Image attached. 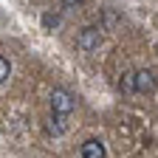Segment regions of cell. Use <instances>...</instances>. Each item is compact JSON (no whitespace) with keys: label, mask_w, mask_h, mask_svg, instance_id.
<instances>
[{"label":"cell","mask_w":158,"mask_h":158,"mask_svg":"<svg viewBox=\"0 0 158 158\" xmlns=\"http://www.w3.org/2000/svg\"><path fill=\"white\" fill-rule=\"evenodd\" d=\"M76 107V102H73V96L65 90V88H54V93H51V113L54 116H68L71 110Z\"/></svg>","instance_id":"6da1fadb"},{"label":"cell","mask_w":158,"mask_h":158,"mask_svg":"<svg viewBox=\"0 0 158 158\" xmlns=\"http://www.w3.org/2000/svg\"><path fill=\"white\" fill-rule=\"evenodd\" d=\"M76 45L82 51H96L99 45H102V28L96 26H85L82 31L76 34Z\"/></svg>","instance_id":"7a4b0ae2"},{"label":"cell","mask_w":158,"mask_h":158,"mask_svg":"<svg viewBox=\"0 0 158 158\" xmlns=\"http://www.w3.org/2000/svg\"><path fill=\"white\" fill-rule=\"evenodd\" d=\"M155 71H150V68H138V71H133V90L135 93H152L155 90Z\"/></svg>","instance_id":"3957f363"},{"label":"cell","mask_w":158,"mask_h":158,"mask_svg":"<svg viewBox=\"0 0 158 158\" xmlns=\"http://www.w3.org/2000/svg\"><path fill=\"white\" fill-rule=\"evenodd\" d=\"M82 158H105V144L99 141V138H88V141L79 147Z\"/></svg>","instance_id":"277c9868"},{"label":"cell","mask_w":158,"mask_h":158,"mask_svg":"<svg viewBox=\"0 0 158 158\" xmlns=\"http://www.w3.org/2000/svg\"><path fill=\"white\" fill-rule=\"evenodd\" d=\"M9 73H11V62H9L3 54H0V85H3L6 79H9Z\"/></svg>","instance_id":"5b68a950"},{"label":"cell","mask_w":158,"mask_h":158,"mask_svg":"<svg viewBox=\"0 0 158 158\" xmlns=\"http://www.w3.org/2000/svg\"><path fill=\"white\" fill-rule=\"evenodd\" d=\"M43 23H45L48 28H51V26H56V23H59V14H45V17H43Z\"/></svg>","instance_id":"8992f818"},{"label":"cell","mask_w":158,"mask_h":158,"mask_svg":"<svg viewBox=\"0 0 158 158\" xmlns=\"http://www.w3.org/2000/svg\"><path fill=\"white\" fill-rule=\"evenodd\" d=\"M85 3V0H62V6L65 9H73V6H82Z\"/></svg>","instance_id":"52a82bcc"}]
</instances>
